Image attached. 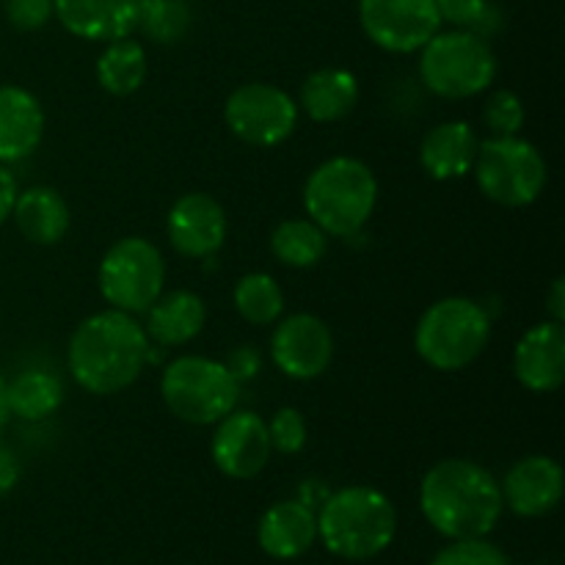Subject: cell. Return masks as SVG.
Wrapping results in <instances>:
<instances>
[{
    "mask_svg": "<svg viewBox=\"0 0 565 565\" xmlns=\"http://www.w3.org/2000/svg\"><path fill=\"white\" fill-rule=\"evenodd\" d=\"M149 362V337L132 315L103 309L81 320L66 348V364L81 390L108 397L141 379Z\"/></svg>",
    "mask_w": 565,
    "mask_h": 565,
    "instance_id": "6da1fadb",
    "label": "cell"
},
{
    "mask_svg": "<svg viewBox=\"0 0 565 565\" xmlns=\"http://www.w3.org/2000/svg\"><path fill=\"white\" fill-rule=\"evenodd\" d=\"M419 508L430 527L450 541L486 539L502 516L494 475L469 458H445L425 472Z\"/></svg>",
    "mask_w": 565,
    "mask_h": 565,
    "instance_id": "7a4b0ae2",
    "label": "cell"
},
{
    "mask_svg": "<svg viewBox=\"0 0 565 565\" xmlns=\"http://www.w3.org/2000/svg\"><path fill=\"white\" fill-rule=\"evenodd\" d=\"M397 533V513L390 497L370 486L334 491L318 513V539L342 561H370L390 550Z\"/></svg>",
    "mask_w": 565,
    "mask_h": 565,
    "instance_id": "3957f363",
    "label": "cell"
},
{
    "mask_svg": "<svg viewBox=\"0 0 565 565\" xmlns=\"http://www.w3.org/2000/svg\"><path fill=\"white\" fill-rule=\"evenodd\" d=\"M379 204V180L364 160L337 154L323 160L303 185V207L309 221L331 237H353L362 232Z\"/></svg>",
    "mask_w": 565,
    "mask_h": 565,
    "instance_id": "277c9868",
    "label": "cell"
},
{
    "mask_svg": "<svg viewBox=\"0 0 565 565\" xmlns=\"http://www.w3.org/2000/svg\"><path fill=\"white\" fill-rule=\"evenodd\" d=\"M491 340V320L478 301L463 296L430 303L414 329V348L428 367L456 373L469 367Z\"/></svg>",
    "mask_w": 565,
    "mask_h": 565,
    "instance_id": "5b68a950",
    "label": "cell"
},
{
    "mask_svg": "<svg viewBox=\"0 0 565 565\" xmlns=\"http://www.w3.org/2000/svg\"><path fill=\"white\" fill-rule=\"evenodd\" d=\"M241 381L224 362L207 356H180L160 375V397L177 419L188 425H215L235 412Z\"/></svg>",
    "mask_w": 565,
    "mask_h": 565,
    "instance_id": "8992f818",
    "label": "cell"
},
{
    "mask_svg": "<svg viewBox=\"0 0 565 565\" xmlns=\"http://www.w3.org/2000/svg\"><path fill=\"white\" fill-rule=\"evenodd\" d=\"M419 53V77L436 97H478L497 77V55L489 39L472 31H439Z\"/></svg>",
    "mask_w": 565,
    "mask_h": 565,
    "instance_id": "52a82bcc",
    "label": "cell"
},
{
    "mask_svg": "<svg viewBox=\"0 0 565 565\" xmlns=\"http://www.w3.org/2000/svg\"><path fill=\"white\" fill-rule=\"evenodd\" d=\"M472 174L483 196L494 204L527 207L544 193L550 169L535 143L519 136H491L480 141Z\"/></svg>",
    "mask_w": 565,
    "mask_h": 565,
    "instance_id": "ba28073f",
    "label": "cell"
},
{
    "mask_svg": "<svg viewBox=\"0 0 565 565\" xmlns=\"http://www.w3.org/2000/svg\"><path fill=\"white\" fill-rule=\"evenodd\" d=\"M99 292L110 309L141 315L158 301L166 285V259L147 237H121L99 263Z\"/></svg>",
    "mask_w": 565,
    "mask_h": 565,
    "instance_id": "9c48e42d",
    "label": "cell"
},
{
    "mask_svg": "<svg viewBox=\"0 0 565 565\" xmlns=\"http://www.w3.org/2000/svg\"><path fill=\"white\" fill-rule=\"evenodd\" d=\"M224 121L248 147H279L296 132L298 103L270 83H243L226 97Z\"/></svg>",
    "mask_w": 565,
    "mask_h": 565,
    "instance_id": "30bf717a",
    "label": "cell"
},
{
    "mask_svg": "<svg viewBox=\"0 0 565 565\" xmlns=\"http://www.w3.org/2000/svg\"><path fill=\"white\" fill-rule=\"evenodd\" d=\"M359 22L375 47L406 55L441 31L436 0H359Z\"/></svg>",
    "mask_w": 565,
    "mask_h": 565,
    "instance_id": "8fae6325",
    "label": "cell"
},
{
    "mask_svg": "<svg viewBox=\"0 0 565 565\" xmlns=\"http://www.w3.org/2000/svg\"><path fill=\"white\" fill-rule=\"evenodd\" d=\"M270 359L292 381H315L334 359V337L318 315H292L270 337Z\"/></svg>",
    "mask_w": 565,
    "mask_h": 565,
    "instance_id": "7c38bea8",
    "label": "cell"
},
{
    "mask_svg": "<svg viewBox=\"0 0 565 565\" xmlns=\"http://www.w3.org/2000/svg\"><path fill=\"white\" fill-rule=\"evenodd\" d=\"M268 425L254 412H230L215 423L210 456L215 469L232 480H252L270 461Z\"/></svg>",
    "mask_w": 565,
    "mask_h": 565,
    "instance_id": "4fadbf2b",
    "label": "cell"
},
{
    "mask_svg": "<svg viewBox=\"0 0 565 565\" xmlns=\"http://www.w3.org/2000/svg\"><path fill=\"white\" fill-rule=\"evenodd\" d=\"M166 232L171 248L182 257H213L226 241V213L207 193H185L169 210Z\"/></svg>",
    "mask_w": 565,
    "mask_h": 565,
    "instance_id": "5bb4252c",
    "label": "cell"
},
{
    "mask_svg": "<svg viewBox=\"0 0 565 565\" xmlns=\"http://www.w3.org/2000/svg\"><path fill=\"white\" fill-rule=\"evenodd\" d=\"M563 469L550 456H527L508 469L502 480V502L516 516L539 519L555 511L563 500Z\"/></svg>",
    "mask_w": 565,
    "mask_h": 565,
    "instance_id": "9a60e30c",
    "label": "cell"
},
{
    "mask_svg": "<svg viewBox=\"0 0 565 565\" xmlns=\"http://www.w3.org/2000/svg\"><path fill=\"white\" fill-rule=\"evenodd\" d=\"M513 375L530 392H555L565 379V326L544 320L513 351Z\"/></svg>",
    "mask_w": 565,
    "mask_h": 565,
    "instance_id": "2e32d148",
    "label": "cell"
},
{
    "mask_svg": "<svg viewBox=\"0 0 565 565\" xmlns=\"http://www.w3.org/2000/svg\"><path fill=\"white\" fill-rule=\"evenodd\" d=\"M141 0H53V17L77 39L114 42L136 31Z\"/></svg>",
    "mask_w": 565,
    "mask_h": 565,
    "instance_id": "e0dca14e",
    "label": "cell"
},
{
    "mask_svg": "<svg viewBox=\"0 0 565 565\" xmlns=\"http://www.w3.org/2000/svg\"><path fill=\"white\" fill-rule=\"evenodd\" d=\"M44 136L42 103L28 88L0 86V163L31 158Z\"/></svg>",
    "mask_w": 565,
    "mask_h": 565,
    "instance_id": "ac0fdd59",
    "label": "cell"
},
{
    "mask_svg": "<svg viewBox=\"0 0 565 565\" xmlns=\"http://www.w3.org/2000/svg\"><path fill=\"white\" fill-rule=\"evenodd\" d=\"M259 546L276 561H296L318 539V516L307 502L285 500L263 513L257 527Z\"/></svg>",
    "mask_w": 565,
    "mask_h": 565,
    "instance_id": "d6986e66",
    "label": "cell"
},
{
    "mask_svg": "<svg viewBox=\"0 0 565 565\" xmlns=\"http://www.w3.org/2000/svg\"><path fill=\"white\" fill-rule=\"evenodd\" d=\"M480 138L469 121H441L425 132L419 147V163L434 180H458L472 171Z\"/></svg>",
    "mask_w": 565,
    "mask_h": 565,
    "instance_id": "ffe728a7",
    "label": "cell"
},
{
    "mask_svg": "<svg viewBox=\"0 0 565 565\" xmlns=\"http://www.w3.org/2000/svg\"><path fill=\"white\" fill-rule=\"evenodd\" d=\"M207 320V307L191 290L160 292L158 301L147 309V337L163 348L185 345L196 340Z\"/></svg>",
    "mask_w": 565,
    "mask_h": 565,
    "instance_id": "44dd1931",
    "label": "cell"
},
{
    "mask_svg": "<svg viewBox=\"0 0 565 565\" xmlns=\"http://www.w3.org/2000/svg\"><path fill=\"white\" fill-rule=\"evenodd\" d=\"M11 218L20 235L33 246H55L70 230V207L64 196L50 185H33L17 193Z\"/></svg>",
    "mask_w": 565,
    "mask_h": 565,
    "instance_id": "7402d4cb",
    "label": "cell"
},
{
    "mask_svg": "<svg viewBox=\"0 0 565 565\" xmlns=\"http://www.w3.org/2000/svg\"><path fill=\"white\" fill-rule=\"evenodd\" d=\"M359 103V81L348 70L326 66L301 83L298 108L320 125L342 121Z\"/></svg>",
    "mask_w": 565,
    "mask_h": 565,
    "instance_id": "603a6c76",
    "label": "cell"
},
{
    "mask_svg": "<svg viewBox=\"0 0 565 565\" xmlns=\"http://www.w3.org/2000/svg\"><path fill=\"white\" fill-rule=\"evenodd\" d=\"M147 81V50L141 42L125 36L108 42L97 58V83L114 97H130Z\"/></svg>",
    "mask_w": 565,
    "mask_h": 565,
    "instance_id": "cb8c5ba5",
    "label": "cell"
},
{
    "mask_svg": "<svg viewBox=\"0 0 565 565\" xmlns=\"http://www.w3.org/2000/svg\"><path fill=\"white\" fill-rule=\"evenodd\" d=\"M11 417H20L25 423H39L55 414L64 403V386L47 370H22L14 381L6 384Z\"/></svg>",
    "mask_w": 565,
    "mask_h": 565,
    "instance_id": "d4e9b609",
    "label": "cell"
},
{
    "mask_svg": "<svg viewBox=\"0 0 565 565\" xmlns=\"http://www.w3.org/2000/svg\"><path fill=\"white\" fill-rule=\"evenodd\" d=\"M329 248V235L309 218L281 221L270 235V252L287 268H315Z\"/></svg>",
    "mask_w": 565,
    "mask_h": 565,
    "instance_id": "484cf974",
    "label": "cell"
},
{
    "mask_svg": "<svg viewBox=\"0 0 565 565\" xmlns=\"http://www.w3.org/2000/svg\"><path fill=\"white\" fill-rule=\"evenodd\" d=\"M232 301H235L237 315L252 326H270L285 312V292H281L279 281L263 270L243 276L235 285Z\"/></svg>",
    "mask_w": 565,
    "mask_h": 565,
    "instance_id": "4316f807",
    "label": "cell"
},
{
    "mask_svg": "<svg viewBox=\"0 0 565 565\" xmlns=\"http://www.w3.org/2000/svg\"><path fill=\"white\" fill-rule=\"evenodd\" d=\"M154 44H177L191 31V9L185 0H141L138 25Z\"/></svg>",
    "mask_w": 565,
    "mask_h": 565,
    "instance_id": "83f0119b",
    "label": "cell"
},
{
    "mask_svg": "<svg viewBox=\"0 0 565 565\" xmlns=\"http://www.w3.org/2000/svg\"><path fill=\"white\" fill-rule=\"evenodd\" d=\"M486 127L491 130V136H519V130L524 127V103L516 92H508L500 88L489 97L483 110Z\"/></svg>",
    "mask_w": 565,
    "mask_h": 565,
    "instance_id": "f1b7e54d",
    "label": "cell"
},
{
    "mask_svg": "<svg viewBox=\"0 0 565 565\" xmlns=\"http://www.w3.org/2000/svg\"><path fill=\"white\" fill-rule=\"evenodd\" d=\"M430 565H511L505 552L500 546L489 544L483 539L469 541H452L447 550L430 561Z\"/></svg>",
    "mask_w": 565,
    "mask_h": 565,
    "instance_id": "f546056e",
    "label": "cell"
},
{
    "mask_svg": "<svg viewBox=\"0 0 565 565\" xmlns=\"http://www.w3.org/2000/svg\"><path fill=\"white\" fill-rule=\"evenodd\" d=\"M268 425V439L270 447L281 456H296L307 447V423H303L301 412L298 408H279V412L270 417Z\"/></svg>",
    "mask_w": 565,
    "mask_h": 565,
    "instance_id": "4dcf8cb0",
    "label": "cell"
},
{
    "mask_svg": "<svg viewBox=\"0 0 565 565\" xmlns=\"http://www.w3.org/2000/svg\"><path fill=\"white\" fill-rule=\"evenodd\" d=\"M3 6L17 31H39L53 20V0H6Z\"/></svg>",
    "mask_w": 565,
    "mask_h": 565,
    "instance_id": "1f68e13d",
    "label": "cell"
},
{
    "mask_svg": "<svg viewBox=\"0 0 565 565\" xmlns=\"http://www.w3.org/2000/svg\"><path fill=\"white\" fill-rule=\"evenodd\" d=\"M436 9H439L441 22H450L452 28H461V31H475L491 3L489 0H436Z\"/></svg>",
    "mask_w": 565,
    "mask_h": 565,
    "instance_id": "d6a6232c",
    "label": "cell"
},
{
    "mask_svg": "<svg viewBox=\"0 0 565 565\" xmlns=\"http://www.w3.org/2000/svg\"><path fill=\"white\" fill-rule=\"evenodd\" d=\"M20 483V461L6 445H0V497L9 494Z\"/></svg>",
    "mask_w": 565,
    "mask_h": 565,
    "instance_id": "836d02e7",
    "label": "cell"
},
{
    "mask_svg": "<svg viewBox=\"0 0 565 565\" xmlns=\"http://www.w3.org/2000/svg\"><path fill=\"white\" fill-rule=\"evenodd\" d=\"M230 373L235 375L237 381L243 379H252L254 373H259V356L252 351V348H241V351L232 353V359L226 362Z\"/></svg>",
    "mask_w": 565,
    "mask_h": 565,
    "instance_id": "e575fe53",
    "label": "cell"
},
{
    "mask_svg": "<svg viewBox=\"0 0 565 565\" xmlns=\"http://www.w3.org/2000/svg\"><path fill=\"white\" fill-rule=\"evenodd\" d=\"M17 193H20V191H17L14 174L6 169V163H0V224L11 218V210H14Z\"/></svg>",
    "mask_w": 565,
    "mask_h": 565,
    "instance_id": "d590c367",
    "label": "cell"
},
{
    "mask_svg": "<svg viewBox=\"0 0 565 565\" xmlns=\"http://www.w3.org/2000/svg\"><path fill=\"white\" fill-rule=\"evenodd\" d=\"M546 312H550V320H557V323H565V279L557 276L552 281L550 292H546Z\"/></svg>",
    "mask_w": 565,
    "mask_h": 565,
    "instance_id": "8d00e7d4",
    "label": "cell"
},
{
    "mask_svg": "<svg viewBox=\"0 0 565 565\" xmlns=\"http://www.w3.org/2000/svg\"><path fill=\"white\" fill-rule=\"evenodd\" d=\"M11 419V408H9V397H6V381L0 379V434H3V428L9 425Z\"/></svg>",
    "mask_w": 565,
    "mask_h": 565,
    "instance_id": "74e56055",
    "label": "cell"
}]
</instances>
